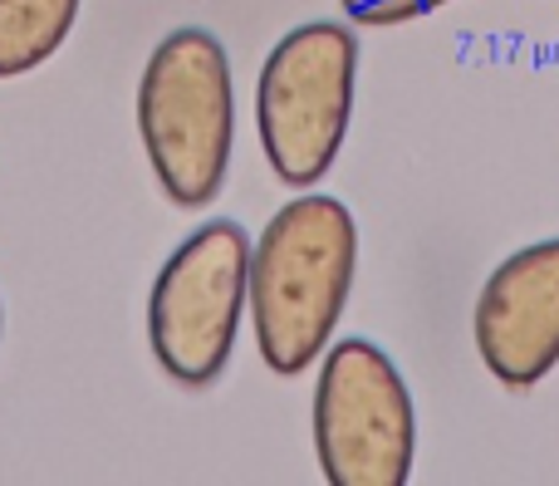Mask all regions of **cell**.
Masks as SVG:
<instances>
[{
  "mask_svg": "<svg viewBox=\"0 0 559 486\" xmlns=\"http://www.w3.org/2000/svg\"><path fill=\"white\" fill-rule=\"evenodd\" d=\"M358 271V226L338 197L305 192L265 222L251 246L246 305L265 369L295 379L319 359Z\"/></svg>",
  "mask_w": 559,
  "mask_h": 486,
  "instance_id": "obj_1",
  "label": "cell"
},
{
  "mask_svg": "<svg viewBox=\"0 0 559 486\" xmlns=\"http://www.w3.org/2000/svg\"><path fill=\"white\" fill-rule=\"evenodd\" d=\"M358 39L338 20H309L280 35L255 84V133L285 187H314L334 167L354 118Z\"/></svg>",
  "mask_w": 559,
  "mask_h": 486,
  "instance_id": "obj_3",
  "label": "cell"
},
{
  "mask_svg": "<svg viewBox=\"0 0 559 486\" xmlns=\"http://www.w3.org/2000/svg\"><path fill=\"white\" fill-rule=\"evenodd\" d=\"M0 340H5V305H0Z\"/></svg>",
  "mask_w": 559,
  "mask_h": 486,
  "instance_id": "obj_9",
  "label": "cell"
},
{
  "mask_svg": "<svg viewBox=\"0 0 559 486\" xmlns=\"http://www.w3.org/2000/svg\"><path fill=\"white\" fill-rule=\"evenodd\" d=\"M251 281V236L212 216L177 241L147 295V344L157 369L182 389H206L231 364Z\"/></svg>",
  "mask_w": 559,
  "mask_h": 486,
  "instance_id": "obj_4",
  "label": "cell"
},
{
  "mask_svg": "<svg viewBox=\"0 0 559 486\" xmlns=\"http://www.w3.org/2000/svg\"><path fill=\"white\" fill-rule=\"evenodd\" d=\"M84 0H0V79L39 69L69 39Z\"/></svg>",
  "mask_w": 559,
  "mask_h": 486,
  "instance_id": "obj_7",
  "label": "cell"
},
{
  "mask_svg": "<svg viewBox=\"0 0 559 486\" xmlns=\"http://www.w3.org/2000/svg\"><path fill=\"white\" fill-rule=\"evenodd\" d=\"M338 5L358 25H403V20H423L432 10L452 5V0H338Z\"/></svg>",
  "mask_w": 559,
  "mask_h": 486,
  "instance_id": "obj_8",
  "label": "cell"
},
{
  "mask_svg": "<svg viewBox=\"0 0 559 486\" xmlns=\"http://www.w3.org/2000/svg\"><path fill=\"white\" fill-rule=\"evenodd\" d=\"M476 349L506 389H535L559 364V236L491 271L476 300Z\"/></svg>",
  "mask_w": 559,
  "mask_h": 486,
  "instance_id": "obj_6",
  "label": "cell"
},
{
  "mask_svg": "<svg viewBox=\"0 0 559 486\" xmlns=\"http://www.w3.org/2000/svg\"><path fill=\"white\" fill-rule=\"evenodd\" d=\"M417 418L397 364L373 340H338L314 383V458L329 486H403Z\"/></svg>",
  "mask_w": 559,
  "mask_h": 486,
  "instance_id": "obj_5",
  "label": "cell"
},
{
  "mask_svg": "<svg viewBox=\"0 0 559 486\" xmlns=\"http://www.w3.org/2000/svg\"><path fill=\"white\" fill-rule=\"evenodd\" d=\"M138 133L173 206L202 212L222 197L236 147L231 59L202 25H182L147 55L138 79Z\"/></svg>",
  "mask_w": 559,
  "mask_h": 486,
  "instance_id": "obj_2",
  "label": "cell"
}]
</instances>
